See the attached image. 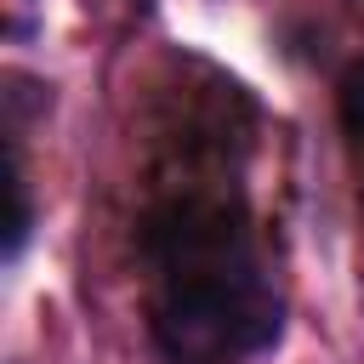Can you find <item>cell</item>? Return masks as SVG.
Listing matches in <instances>:
<instances>
[{
  "instance_id": "1",
  "label": "cell",
  "mask_w": 364,
  "mask_h": 364,
  "mask_svg": "<svg viewBox=\"0 0 364 364\" xmlns=\"http://www.w3.org/2000/svg\"><path fill=\"white\" fill-rule=\"evenodd\" d=\"M148 336L165 364H239L284 336V290L239 188L176 182L136 228Z\"/></svg>"
},
{
  "instance_id": "2",
  "label": "cell",
  "mask_w": 364,
  "mask_h": 364,
  "mask_svg": "<svg viewBox=\"0 0 364 364\" xmlns=\"http://www.w3.org/2000/svg\"><path fill=\"white\" fill-rule=\"evenodd\" d=\"M336 119H341V148H347V171L358 182L364 199V57L347 63L341 85H336Z\"/></svg>"
},
{
  "instance_id": "3",
  "label": "cell",
  "mask_w": 364,
  "mask_h": 364,
  "mask_svg": "<svg viewBox=\"0 0 364 364\" xmlns=\"http://www.w3.org/2000/svg\"><path fill=\"white\" fill-rule=\"evenodd\" d=\"M6 193H11V216H6V262L23 256V239L34 228V210H28V182H23V154H17V136H11V159H6Z\"/></svg>"
}]
</instances>
